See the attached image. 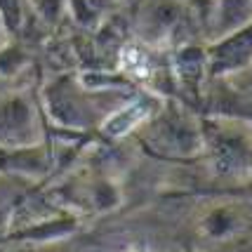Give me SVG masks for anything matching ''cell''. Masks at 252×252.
Returning a JSON list of instances; mask_svg holds the SVG:
<instances>
[{"label":"cell","mask_w":252,"mask_h":252,"mask_svg":"<svg viewBox=\"0 0 252 252\" xmlns=\"http://www.w3.org/2000/svg\"><path fill=\"white\" fill-rule=\"evenodd\" d=\"M149 116H151L149 101L137 99V101H132L127 106H123L121 111H116L113 116H109L104 121V125H101V130L106 132V134H111V137H123V134H127L130 130H134L137 125H142Z\"/></svg>","instance_id":"1"},{"label":"cell","mask_w":252,"mask_h":252,"mask_svg":"<svg viewBox=\"0 0 252 252\" xmlns=\"http://www.w3.org/2000/svg\"><path fill=\"white\" fill-rule=\"evenodd\" d=\"M121 68L123 71H130L132 76L137 78H146L151 66H149V57L144 55L139 47H125L121 55Z\"/></svg>","instance_id":"2"}]
</instances>
